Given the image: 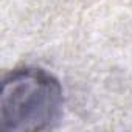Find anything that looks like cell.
Here are the masks:
<instances>
[{
    "label": "cell",
    "instance_id": "obj_1",
    "mask_svg": "<svg viewBox=\"0 0 132 132\" xmlns=\"http://www.w3.org/2000/svg\"><path fill=\"white\" fill-rule=\"evenodd\" d=\"M61 82L36 67L16 69L5 76L0 96L2 129L10 132H40L51 129L62 115Z\"/></svg>",
    "mask_w": 132,
    "mask_h": 132
}]
</instances>
